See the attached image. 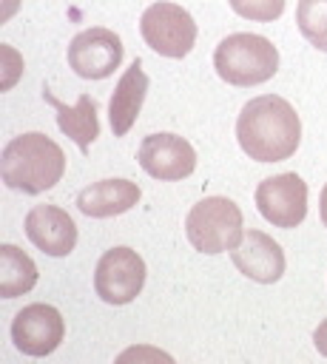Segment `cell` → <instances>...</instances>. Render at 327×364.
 <instances>
[{
  "label": "cell",
  "mask_w": 327,
  "mask_h": 364,
  "mask_svg": "<svg viewBox=\"0 0 327 364\" xmlns=\"http://www.w3.org/2000/svg\"><path fill=\"white\" fill-rule=\"evenodd\" d=\"M37 284V264L17 245H0V296L14 299Z\"/></svg>",
  "instance_id": "16"
},
{
  "label": "cell",
  "mask_w": 327,
  "mask_h": 364,
  "mask_svg": "<svg viewBox=\"0 0 327 364\" xmlns=\"http://www.w3.org/2000/svg\"><path fill=\"white\" fill-rule=\"evenodd\" d=\"M139 31L145 46H151L156 54L171 57V60H182L193 43H196V23L193 17L168 0L151 3L142 17H139Z\"/></svg>",
  "instance_id": "5"
},
{
  "label": "cell",
  "mask_w": 327,
  "mask_h": 364,
  "mask_svg": "<svg viewBox=\"0 0 327 364\" xmlns=\"http://www.w3.org/2000/svg\"><path fill=\"white\" fill-rule=\"evenodd\" d=\"M296 26L310 46L327 51V0H299Z\"/></svg>",
  "instance_id": "17"
},
{
  "label": "cell",
  "mask_w": 327,
  "mask_h": 364,
  "mask_svg": "<svg viewBox=\"0 0 327 364\" xmlns=\"http://www.w3.org/2000/svg\"><path fill=\"white\" fill-rule=\"evenodd\" d=\"M236 139L256 162L290 159L301 142V122L296 108L276 94H262L245 102L236 119Z\"/></svg>",
  "instance_id": "1"
},
{
  "label": "cell",
  "mask_w": 327,
  "mask_h": 364,
  "mask_svg": "<svg viewBox=\"0 0 327 364\" xmlns=\"http://www.w3.org/2000/svg\"><path fill=\"white\" fill-rule=\"evenodd\" d=\"M227 3L239 17L256 23H270L284 11V0H227Z\"/></svg>",
  "instance_id": "18"
},
{
  "label": "cell",
  "mask_w": 327,
  "mask_h": 364,
  "mask_svg": "<svg viewBox=\"0 0 327 364\" xmlns=\"http://www.w3.org/2000/svg\"><path fill=\"white\" fill-rule=\"evenodd\" d=\"M313 344H316V350H318V353L327 358V318H324V321L316 327V333H313Z\"/></svg>",
  "instance_id": "20"
},
{
  "label": "cell",
  "mask_w": 327,
  "mask_h": 364,
  "mask_svg": "<svg viewBox=\"0 0 327 364\" xmlns=\"http://www.w3.org/2000/svg\"><path fill=\"white\" fill-rule=\"evenodd\" d=\"M256 208L273 228H296L307 216V185L299 173L267 176L256 188Z\"/></svg>",
  "instance_id": "7"
},
{
  "label": "cell",
  "mask_w": 327,
  "mask_h": 364,
  "mask_svg": "<svg viewBox=\"0 0 327 364\" xmlns=\"http://www.w3.org/2000/svg\"><path fill=\"white\" fill-rule=\"evenodd\" d=\"M65 173V154L63 148L40 134L28 131L3 145L0 154V176L9 188L23 193H43L51 191Z\"/></svg>",
  "instance_id": "2"
},
{
  "label": "cell",
  "mask_w": 327,
  "mask_h": 364,
  "mask_svg": "<svg viewBox=\"0 0 327 364\" xmlns=\"http://www.w3.org/2000/svg\"><path fill=\"white\" fill-rule=\"evenodd\" d=\"M230 259L242 276L259 284H273L284 273V250L279 247V242H273L267 233L253 230V228L230 250Z\"/></svg>",
  "instance_id": "11"
},
{
  "label": "cell",
  "mask_w": 327,
  "mask_h": 364,
  "mask_svg": "<svg viewBox=\"0 0 327 364\" xmlns=\"http://www.w3.org/2000/svg\"><path fill=\"white\" fill-rule=\"evenodd\" d=\"M114 364H176L165 350H159V347H151V344H131V347H125L117 358H114Z\"/></svg>",
  "instance_id": "19"
},
{
  "label": "cell",
  "mask_w": 327,
  "mask_h": 364,
  "mask_svg": "<svg viewBox=\"0 0 327 364\" xmlns=\"http://www.w3.org/2000/svg\"><path fill=\"white\" fill-rule=\"evenodd\" d=\"M213 68L227 85H262L279 71V51L262 34H227L213 51Z\"/></svg>",
  "instance_id": "3"
},
{
  "label": "cell",
  "mask_w": 327,
  "mask_h": 364,
  "mask_svg": "<svg viewBox=\"0 0 327 364\" xmlns=\"http://www.w3.org/2000/svg\"><path fill=\"white\" fill-rule=\"evenodd\" d=\"M136 162L148 176L162 179V182H176V179H185L193 173L196 151L185 136L159 131V134H148L142 139V145L136 151Z\"/></svg>",
  "instance_id": "9"
},
{
  "label": "cell",
  "mask_w": 327,
  "mask_h": 364,
  "mask_svg": "<svg viewBox=\"0 0 327 364\" xmlns=\"http://www.w3.org/2000/svg\"><path fill=\"white\" fill-rule=\"evenodd\" d=\"M145 94H148V77L142 71V63L134 60L125 68V74L119 77V82H117V88L108 100V119H111L114 136H125L131 131V125L139 117Z\"/></svg>",
  "instance_id": "14"
},
{
  "label": "cell",
  "mask_w": 327,
  "mask_h": 364,
  "mask_svg": "<svg viewBox=\"0 0 327 364\" xmlns=\"http://www.w3.org/2000/svg\"><path fill=\"white\" fill-rule=\"evenodd\" d=\"M145 262L131 247H111L94 270V290L105 304H128L142 293Z\"/></svg>",
  "instance_id": "6"
},
{
  "label": "cell",
  "mask_w": 327,
  "mask_h": 364,
  "mask_svg": "<svg viewBox=\"0 0 327 364\" xmlns=\"http://www.w3.org/2000/svg\"><path fill=\"white\" fill-rule=\"evenodd\" d=\"M26 236L45 256H68L77 245V225L57 205H34L26 213Z\"/></svg>",
  "instance_id": "12"
},
{
  "label": "cell",
  "mask_w": 327,
  "mask_h": 364,
  "mask_svg": "<svg viewBox=\"0 0 327 364\" xmlns=\"http://www.w3.org/2000/svg\"><path fill=\"white\" fill-rule=\"evenodd\" d=\"M63 336H65V321H63L60 310L51 304H43V301L26 304L11 321L14 347L26 355H34V358L54 353L60 347Z\"/></svg>",
  "instance_id": "10"
},
{
  "label": "cell",
  "mask_w": 327,
  "mask_h": 364,
  "mask_svg": "<svg viewBox=\"0 0 327 364\" xmlns=\"http://www.w3.org/2000/svg\"><path fill=\"white\" fill-rule=\"evenodd\" d=\"M185 233L188 242L199 253H225L233 250L245 230H242V210L236 202L225 196H205L196 202L185 219Z\"/></svg>",
  "instance_id": "4"
},
{
  "label": "cell",
  "mask_w": 327,
  "mask_h": 364,
  "mask_svg": "<svg viewBox=\"0 0 327 364\" xmlns=\"http://www.w3.org/2000/svg\"><path fill=\"white\" fill-rule=\"evenodd\" d=\"M43 100H45L48 105H54L60 131H63L65 136H71L82 154H88L91 142L100 136L97 100H94V97H88V94H80V100H77L74 105H65V102H60V100L51 94V88H48V85L43 88Z\"/></svg>",
  "instance_id": "15"
},
{
  "label": "cell",
  "mask_w": 327,
  "mask_h": 364,
  "mask_svg": "<svg viewBox=\"0 0 327 364\" xmlns=\"http://www.w3.org/2000/svg\"><path fill=\"white\" fill-rule=\"evenodd\" d=\"M318 213H321V222L327 228V185L321 188V199H318Z\"/></svg>",
  "instance_id": "21"
},
{
  "label": "cell",
  "mask_w": 327,
  "mask_h": 364,
  "mask_svg": "<svg viewBox=\"0 0 327 364\" xmlns=\"http://www.w3.org/2000/svg\"><path fill=\"white\" fill-rule=\"evenodd\" d=\"M122 63V40L102 26L80 31L68 43V65L82 80H105Z\"/></svg>",
  "instance_id": "8"
},
{
  "label": "cell",
  "mask_w": 327,
  "mask_h": 364,
  "mask_svg": "<svg viewBox=\"0 0 327 364\" xmlns=\"http://www.w3.org/2000/svg\"><path fill=\"white\" fill-rule=\"evenodd\" d=\"M139 196L142 191L131 179H100L77 193V208L91 219H108L131 210L139 202Z\"/></svg>",
  "instance_id": "13"
}]
</instances>
